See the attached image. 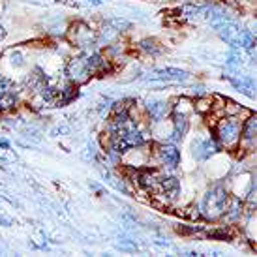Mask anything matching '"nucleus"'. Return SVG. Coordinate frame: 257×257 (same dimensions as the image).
Wrapping results in <instances>:
<instances>
[{"mask_svg": "<svg viewBox=\"0 0 257 257\" xmlns=\"http://www.w3.org/2000/svg\"><path fill=\"white\" fill-rule=\"evenodd\" d=\"M14 64L15 66H23V64H25V62H23L21 53H14Z\"/></svg>", "mask_w": 257, "mask_h": 257, "instance_id": "dca6fc26", "label": "nucleus"}, {"mask_svg": "<svg viewBox=\"0 0 257 257\" xmlns=\"http://www.w3.org/2000/svg\"><path fill=\"white\" fill-rule=\"evenodd\" d=\"M141 49H143L145 53H158L160 47L156 45L154 40H143V42H141Z\"/></svg>", "mask_w": 257, "mask_h": 257, "instance_id": "ddd939ff", "label": "nucleus"}, {"mask_svg": "<svg viewBox=\"0 0 257 257\" xmlns=\"http://www.w3.org/2000/svg\"><path fill=\"white\" fill-rule=\"evenodd\" d=\"M10 86H12L10 85V81H8L6 77H2V75H0V100H2L8 92H12V90H10Z\"/></svg>", "mask_w": 257, "mask_h": 257, "instance_id": "4468645a", "label": "nucleus"}, {"mask_svg": "<svg viewBox=\"0 0 257 257\" xmlns=\"http://www.w3.org/2000/svg\"><path fill=\"white\" fill-rule=\"evenodd\" d=\"M227 62L231 66H240V62H242V55H240V51L238 49L231 51V53H229V57H227Z\"/></svg>", "mask_w": 257, "mask_h": 257, "instance_id": "f8f14e48", "label": "nucleus"}, {"mask_svg": "<svg viewBox=\"0 0 257 257\" xmlns=\"http://www.w3.org/2000/svg\"><path fill=\"white\" fill-rule=\"evenodd\" d=\"M0 36H4V29H2V25H0Z\"/></svg>", "mask_w": 257, "mask_h": 257, "instance_id": "f3484780", "label": "nucleus"}, {"mask_svg": "<svg viewBox=\"0 0 257 257\" xmlns=\"http://www.w3.org/2000/svg\"><path fill=\"white\" fill-rule=\"evenodd\" d=\"M240 132H242V120L236 116H225L216 126V139L218 145L227 150L238 149L240 143Z\"/></svg>", "mask_w": 257, "mask_h": 257, "instance_id": "f257e3e1", "label": "nucleus"}, {"mask_svg": "<svg viewBox=\"0 0 257 257\" xmlns=\"http://www.w3.org/2000/svg\"><path fill=\"white\" fill-rule=\"evenodd\" d=\"M147 111H149L152 120L162 122L167 114H171V105L164 100H149L147 101Z\"/></svg>", "mask_w": 257, "mask_h": 257, "instance_id": "423d86ee", "label": "nucleus"}, {"mask_svg": "<svg viewBox=\"0 0 257 257\" xmlns=\"http://www.w3.org/2000/svg\"><path fill=\"white\" fill-rule=\"evenodd\" d=\"M156 75L154 79H160V81H175V83H186L188 81V73L182 72V70H177V68H165V70H156Z\"/></svg>", "mask_w": 257, "mask_h": 257, "instance_id": "1a4fd4ad", "label": "nucleus"}, {"mask_svg": "<svg viewBox=\"0 0 257 257\" xmlns=\"http://www.w3.org/2000/svg\"><path fill=\"white\" fill-rule=\"evenodd\" d=\"M94 32L88 27L85 25H77L75 29H73V36H72V42L79 47H88L90 43L94 42Z\"/></svg>", "mask_w": 257, "mask_h": 257, "instance_id": "6e6552de", "label": "nucleus"}, {"mask_svg": "<svg viewBox=\"0 0 257 257\" xmlns=\"http://www.w3.org/2000/svg\"><path fill=\"white\" fill-rule=\"evenodd\" d=\"M229 195L225 192V188L216 186L210 192L205 195V199L201 203V214L208 218V220H218L225 212V205H227Z\"/></svg>", "mask_w": 257, "mask_h": 257, "instance_id": "f03ea898", "label": "nucleus"}, {"mask_svg": "<svg viewBox=\"0 0 257 257\" xmlns=\"http://www.w3.org/2000/svg\"><path fill=\"white\" fill-rule=\"evenodd\" d=\"M210 238H229V233L225 229H218V231H212V233H208Z\"/></svg>", "mask_w": 257, "mask_h": 257, "instance_id": "2eb2a0df", "label": "nucleus"}, {"mask_svg": "<svg viewBox=\"0 0 257 257\" xmlns=\"http://www.w3.org/2000/svg\"><path fill=\"white\" fill-rule=\"evenodd\" d=\"M220 150V145L214 139H199L197 143H193V156L197 160H208Z\"/></svg>", "mask_w": 257, "mask_h": 257, "instance_id": "39448f33", "label": "nucleus"}, {"mask_svg": "<svg viewBox=\"0 0 257 257\" xmlns=\"http://www.w3.org/2000/svg\"><path fill=\"white\" fill-rule=\"evenodd\" d=\"M158 156L162 160V164H165L167 167H177L180 162V152L175 145H160Z\"/></svg>", "mask_w": 257, "mask_h": 257, "instance_id": "0eeeda50", "label": "nucleus"}, {"mask_svg": "<svg viewBox=\"0 0 257 257\" xmlns=\"http://www.w3.org/2000/svg\"><path fill=\"white\" fill-rule=\"evenodd\" d=\"M193 109L203 114L210 113V109H212V96H201V98H197L195 103H193Z\"/></svg>", "mask_w": 257, "mask_h": 257, "instance_id": "9b49d317", "label": "nucleus"}, {"mask_svg": "<svg viewBox=\"0 0 257 257\" xmlns=\"http://www.w3.org/2000/svg\"><path fill=\"white\" fill-rule=\"evenodd\" d=\"M66 73H68V77L72 79L73 83H85L86 79L90 77L85 58H72L66 66Z\"/></svg>", "mask_w": 257, "mask_h": 257, "instance_id": "7ed1b4c3", "label": "nucleus"}, {"mask_svg": "<svg viewBox=\"0 0 257 257\" xmlns=\"http://www.w3.org/2000/svg\"><path fill=\"white\" fill-rule=\"evenodd\" d=\"M171 126H173V137L180 139V137L188 132V114H182V113H177V111H175Z\"/></svg>", "mask_w": 257, "mask_h": 257, "instance_id": "9d476101", "label": "nucleus"}, {"mask_svg": "<svg viewBox=\"0 0 257 257\" xmlns=\"http://www.w3.org/2000/svg\"><path fill=\"white\" fill-rule=\"evenodd\" d=\"M255 132H257V120L255 116H248L246 124H242V132H240V143L244 150H253L255 149Z\"/></svg>", "mask_w": 257, "mask_h": 257, "instance_id": "20e7f679", "label": "nucleus"}]
</instances>
